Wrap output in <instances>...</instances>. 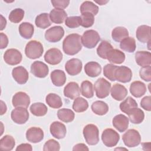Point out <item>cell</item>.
<instances>
[{
  "label": "cell",
  "instance_id": "6da1fadb",
  "mask_svg": "<svg viewBox=\"0 0 151 151\" xmlns=\"http://www.w3.org/2000/svg\"><path fill=\"white\" fill-rule=\"evenodd\" d=\"M82 48L81 36L77 34H71L67 35L63 42V50L65 54L74 55Z\"/></svg>",
  "mask_w": 151,
  "mask_h": 151
},
{
  "label": "cell",
  "instance_id": "7a4b0ae2",
  "mask_svg": "<svg viewBox=\"0 0 151 151\" xmlns=\"http://www.w3.org/2000/svg\"><path fill=\"white\" fill-rule=\"evenodd\" d=\"M44 48L42 44L36 40L29 41L25 48V54L30 59L40 58L43 53Z\"/></svg>",
  "mask_w": 151,
  "mask_h": 151
},
{
  "label": "cell",
  "instance_id": "3957f363",
  "mask_svg": "<svg viewBox=\"0 0 151 151\" xmlns=\"http://www.w3.org/2000/svg\"><path fill=\"white\" fill-rule=\"evenodd\" d=\"M86 143L89 145H95L99 142V131L98 127L93 124L86 125L83 131Z\"/></svg>",
  "mask_w": 151,
  "mask_h": 151
},
{
  "label": "cell",
  "instance_id": "277c9868",
  "mask_svg": "<svg viewBox=\"0 0 151 151\" xmlns=\"http://www.w3.org/2000/svg\"><path fill=\"white\" fill-rule=\"evenodd\" d=\"M100 40L99 33L93 29L86 31L81 37V44L87 48H94Z\"/></svg>",
  "mask_w": 151,
  "mask_h": 151
},
{
  "label": "cell",
  "instance_id": "5b68a950",
  "mask_svg": "<svg viewBox=\"0 0 151 151\" xmlns=\"http://www.w3.org/2000/svg\"><path fill=\"white\" fill-rule=\"evenodd\" d=\"M94 88L96 96L99 99H104L109 95L111 84L104 78H100L95 82Z\"/></svg>",
  "mask_w": 151,
  "mask_h": 151
},
{
  "label": "cell",
  "instance_id": "8992f818",
  "mask_svg": "<svg viewBox=\"0 0 151 151\" xmlns=\"http://www.w3.org/2000/svg\"><path fill=\"white\" fill-rule=\"evenodd\" d=\"M124 145L129 147L138 146L141 142V137L139 132L135 129H129L122 137Z\"/></svg>",
  "mask_w": 151,
  "mask_h": 151
},
{
  "label": "cell",
  "instance_id": "52a82bcc",
  "mask_svg": "<svg viewBox=\"0 0 151 151\" xmlns=\"http://www.w3.org/2000/svg\"><path fill=\"white\" fill-rule=\"evenodd\" d=\"M101 140L106 146L112 147L118 143L120 140V136L116 131L109 128L103 132Z\"/></svg>",
  "mask_w": 151,
  "mask_h": 151
},
{
  "label": "cell",
  "instance_id": "ba28073f",
  "mask_svg": "<svg viewBox=\"0 0 151 151\" xmlns=\"http://www.w3.org/2000/svg\"><path fill=\"white\" fill-rule=\"evenodd\" d=\"M64 35V30L61 26L52 27L45 31V38L50 42H57L61 40Z\"/></svg>",
  "mask_w": 151,
  "mask_h": 151
},
{
  "label": "cell",
  "instance_id": "9c48e42d",
  "mask_svg": "<svg viewBox=\"0 0 151 151\" xmlns=\"http://www.w3.org/2000/svg\"><path fill=\"white\" fill-rule=\"evenodd\" d=\"M11 117L12 121L19 124H24L29 119V113L27 108L24 107H15L11 114Z\"/></svg>",
  "mask_w": 151,
  "mask_h": 151
},
{
  "label": "cell",
  "instance_id": "30bf717a",
  "mask_svg": "<svg viewBox=\"0 0 151 151\" xmlns=\"http://www.w3.org/2000/svg\"><path fill=\"white\" fill-rule=\"evenodd\" d=\"M22 54L19 51L15 48L7 50L4 54L5 62L11 65L18 64L22 60Z\"/></svg>",
  "mask_w": 151,
  "mask_h": 151
},
{
  "label": "cell",
  "instance_id": "8fae6325",
  "mask_svg": "<svg viewBox=\"0 0 151 151\" xmlns=\"http://www.w3.org/2000/svg\"><path fill=\"white\" fill-rule=\"evenodd\" d=\"M31 72L36 77L44 78L48 74L49 68L44 63L36 61L31 65Z\"/></svg>",
  "mask_w": 151,
  "mask_h": 151
},
{
  "label": "cell",
  "instance_id": "7c38bea8",
  "mask_svg": "<svg viewBox=\"0 0 151 151\" xmlns=\"http://www.w3.org/2000/svg\"><path fill=\"white\" fill-rule=\"evenodd\" d=\"M63 57V54L59 49L53 48L47 51L44 55V60L49 64L57 65L61 61Z\"/></svg>",
  "mask_w": 151,
  "mask_h": 151
},
{
  "label": "cell",
  "instance_id": "4fadbf2b",
  "mask_svg": "<svg viewBox=\"0 0 151 151\" xmlns=\"http://www.w3.org/2000/svg\"><path fill=\"white\" fill-rule=\"evenodd\" d=\"M116 80L121 83H128L132 78V71L126 66L118 67L114 73Z\"/></svg>",
  "mask_w": 151,
  "mask_h": 151
},
{
  "label": "cell",
  "instance_id": "5bb4252c",
  "mask_svg": "<svg viewBox=\"0 0 151 151\" xmlns=\"http://www.w3.org/2000/svg\"><path fill=\"white\" fill-rule=\"evenodd\" d=\"M12 103L15 107L27 108L30 104V98L26 93L19 91L14 95Z\"/></svg>",
  "mask_w": 151,
  "mask_h": 151
},
{
  "label": "cell",
  "instance_id": "9a60e30c",
  "mask_svg": "<svg viewBox=\"0 0 151 151\" xmlns=\"http://www.w3.org/2000/svg\"><path fill=\"white\" fill-rule=\"evenodd\" d=\"M83 64L78 58H71L67 61L65 65V69L67 73L70 76L78 74L82 70Z\"/></svg>",
  "mask_w": 151,
  "mask_h": 151
},
{
  "label": "cell",
  "instance_id": "2e32d148",
  "mask_svg": "<svg viewBox=\"0 0 151 151\" xmlns=\"http://www.w3.org/2000/svg\"><path fill=\"white\" fill-rule=\"evenodd\" d=\"M12 76L14 80L19 84H25L29 78L28 71L22 66H18L13 68Z\"/></svg>",
  "mask_w": 151,
  "mask_h": 151
},
{
  "label": "cell",
  "instance_id": "e0dca14e",
  "mask_svg": "<svg viewBox=\"0 0 151 151\" xmlns=\"http://www.w3.org/2000/svg\"><path fill=\"white\" fill-rule=\"evenodd\" d=\"M26 138L28 142L31 143L40 142L44 139V132L40 127H30L27 130Z\"/></svg>",
  "mask_w": 151,
  "mask_h": 151
},
{
  "label": "cell",
  "instance_id": "ac0fdd59",
  "mask_svg": "<svg viewBox=\"0 0 151 151\" xmlns=\"http://www.w3.org/2000/svg\"><path fill=\"white\" fill-rule=\"evenodd\" d=\"M50 133L52 136L58 139H63L67 133V129L65 125L58 121L52 122L50 127Z\"/></svg>",
  "mask_w": 151,
  "mask_h": 151
},
{
  "label": "cell",
  "instance_id": "d6986e66",
  "mask_svg": "<svg viewBox=\"0 0 151 151\" xmlns=\"http://www.w3.org/2000/svg\"><path fill=\"white\" fill-rule=\"evenodd\" d=\"M113 126L119 132H124L129 126V118L125 115L120 114L114 117L112 120Z\"/></svg>",
  "mask_w": 151,
  "mask_h": 151
},
{
  "label": "cell",
  "instance_id": "ffe728a7",
  "mask_svg": "<svg viewBox=\"0 0 151 151\" xmlns=\"http://www.w3.org/2000/svg\"><path fill=\"white\" fill-rule=\"evenodd\" d=\"M64 94L66 97L74 100L80 94V90L78 84L76 82L68 83L64 88Z\"/></svg>",
  "mask_w": 151,
  "mask_h": 151
},
{
  "label": "cell",
  "instance_id": "44dd1931",
  "mask_svg": "<svg viewBox=\"0 0 151 151\" xmlns=\"http://www.w3.org/2000/svg\"><path fill=\"white\" fill-rule=\"evenodd\" d=\"M137 39L142 43L150 42V27L146 25L139 26L136 30Z\"/></svg>",
  "mask_w": 151,
  "mask_h": 151
},
{
  "label": "cell",
  "instance_id": "7402d4cb",
  "mask_svg": "<svg viewBox=\"0 0 151 151\" xmlns=\"http://www.w3.org/2000/svg\"><path fill=\"white\" fill-rule=\"evenodd\" d=\"M111 97L117 101H121L124 99L127 94V88L120 84H114L110 90Z\"/></svg>",
  "mask_w": 151,
  "mask_h": 151
},
{
  "label": "cell",
  "instance_id": "603a6c76",
  "mask_svg": "<svg viewBox=\"0 0 151 151\" xmlns=\"http://www.w3.org/2000/svg\"><path fill=\"white\" fill-rule=\"evenodd\" d=\"M146 86L142 81H133L130 86V92L133 96L139 98L143 96L146 92Z\"/></svg>",
  "mask_w": 151,
  "mask_h": 151
},
{
  "label": "cell",
  "instance_id": "cb8c5ba5",
  "mask_svg": "<svg viewBox=\"0 0 151 151\" xmlns=\"http://www.w3.org/2000/svg\"><path fill=\"white\" fill-rule=\"evenodd\" d=\"M135 60L136 63L142 67L150 65L151 54L149 51H137L135 54Z\"/></svg>",
  "mask_w": 151,
  "mask_h": 151
},
{
  "label": "cell",
  "instance_id": "d4e9b609",
  "mask_svg": "<svg viewBox=\"0 0 151 151\" xmlns=\"http://www.w3.org/2000/svg\"><path fill=\"white\" fill-rule=\"evenodd\" d=\"M85 73L90 77H96L101 72V67L97 62L90 61L84 66Z\"/></svg>",
  "mask_w": 151,
  "mask_h": 151
},
{
  "label": "cell",
  "instance_id": "484cf974",
  "mask_svg": "<svg viewBox=\"0 0 151 151\" xmlns=\"http://www.w3.org/2000/svg\"><path fill=\"white\" fill-rule=\"evenodd\" d=\"M107 60L111 63L120 64L124 61L125 54L123 52L117 49L113 48L108 53L107 55Z\"/></svg>",
  "mask_w": 151,
  "mask_h": 151
},
{
  "label": "cell",
  "instance_id": "4316f807",
  "mask_svg": "<svg viewBox=\"0 0 151 151\" xmlns=\"http://www.w3.org/2000/svg\"><path fill=\"white\" fill-rule=\"evenodd\" d=\"M50 78L52 84L57 87L63 86L66 81V76L65 73L60 70L52 71L50 75Z\"/></svg>",
  "mask_w": 151,
  "mask_h": 151
},
{
  "label": "cell",
  "instance_id": "83f0119b",
  "mask_svg": "<svg viewBox=\"0 0 151 151\" xmlns=\"http://www.w3.org/2000/svg\"><path fill=\"white\" fill-rule=\"evenodd\" d=\"M49 17L51 21L55 24H62L67 18V14L64 9H53L50 11Z\"/></svg>",
  "mask_w": 151,
  "mask_h": 151
},
{
  "label": "cell",
  "instance_id": "f1b7e54d",
  "mask_svg": "<svg viewBox=\"0 0 151 151\" xmlns=\"http://www.w3.org/2000/svg\"><path fill=\"white\" fill-rule=\"evenodd\" d=\"M130 122L133 124L141 123L145 118L144 112L139 108L135 107L130 110L127 114Z\"/></svg>",
  "mask_w": 151,
  "mask_h": 151
},
{
  "label": "cell",
  "instance_id": "f546056e",
  "mask_svg": "<svg viewBox=\"0 0 151 151\" xmlns=\"http://www.w3.org/2000/svg\"><path fill=\"white\" fill-rule=\"evenodd\" d=\"M19 33L22 37L25 39L31 38L34 32V28L33 25L29 22H22L19 26Z\"/></svg>",
  "mask_w": 151,
  "mask_h": 151
},
{
  "label": "cell",
  "instance_id": "4dcf8cb0",
  "mask_svg": "<svg viewBox=\"0 0 151 151\" xmlns=\"http://www.w3.org/2000/svg\"><path fill=\"white\" fill-rule=\"evenodd\" d=\"M91 108L93 112L99 116L104 115L109 111V106L107 104L100 100L93 102L91 104Z\"/></svg>",
  "mask_w": 151,
  "mask_h": 151
},
{
  "label": "cell",
  "instance_id": "1f68e13d",
  "mask_svg": "<svg viewBox=\"0 0 151 151\" xmlns=\"http://www.w3.org/2000/svg\"><path fill=\"white\" fill-rule=\"evenodd\" d=\"M129 37L127 29L123 27H117L111 32V37L116 42H121L123 39Z\"/></svg>",
  "mask_w": 151,
  "mask_h": 151
},
{
  "label": "cell",
  "instance_id": "d6a6232c",
  "mask_svg": "<svg viewBox=\"0 0 151 151\" xmlns=\"http://www.w3.org/2000/svg\"><path fill=\"white\" fill-rule=\"evenodd\" d=\"M45 101L50 107L53 109H59L63 106L61 97L55 93L47 94L45 98Z\"/></svg>",
  "mask_w": 151,
  "mask_h": 151
},
{
  "label": "cell",
  "instance_id": "836d02e7",
  "mask_svg": "<svg viewBox=\"0 0 151 151\" xmlns=\"http://www.w3.org/2000/svg\"><path fill=\"white\" fill-rule=\"evenodd\" d=\"M15 145L14 137L10 135H5L0 140V149L4 151H10Z\"/></svg>",
  "mask_w": 151,
  "mask_h": 151
},
{
  "label": "cell",
  "instance_id": "e575fe53",
  "mask_svg": "<svg viewBox=\"0 0 151 151\" xmlns=\"http://www.w3.org/2000/svg\"><path fill=\"white\" fill-rule=\"evenodd\" d=\"M35 24L40 28L45 29L49 27L51 24L49 14L47 13H42L37 15L35 20Z\"/></svg>",
  "mask_w": 151,
  "mask_h": 151
},
{
  "label": "cell",
  "instance_id": "d590c367",
  "mask_svg": "<svg viewBox=\"0 0 151 151\" xmlns=\"http://www.w3.org/2000/svg\"><path fill=\"white\" fill-rule=\"evenodd\" d=\"M120 47L123 51L128 52H133L136 47V41L133 37H128L120 42Z\"/></svg>",
  "mask_w": 151,
  "mask_h": 151
},
{
  "label": "cell",
  "instance_id": "8d00e7d4",
  "mask_svg": "<svg viewBox=\"0 0 151 151\" xmlns=\"http://www.w3.org/2000/svg\"><path fill=\"white\" fill-rule=\"evenodd\" d=\"M58 118L63 122L69 123L72 122L74 119V113L68 109H61L57 111Z\"/></svg>",
  "mask_w": 151,
  "mask_h": 151
},
{
  "label": "cell",
  "instance_id": "74e56055",
  "mask_svg": "<svg viewBox=\"0 0 151 151\" xmlns=\"http://www.w3.org/2000/svg\"><path fill=\"white\" fill-rule=\"evenodd\" d=\"M31 113L35 116H43L46 114L48 111L47 107L42 103H33L29 108Z\"/></svg>",
  "mask_w": 151,
  "mask_h": 151
},
{
  "label": "cell",
  "instance_id": "f35d334b",
  "mask_svg": "<svg viewBox=\"0 0 151 151\" xmlns=\"http://www.w3.org/2000/svg\"><path fill=\"white\" fill-rule=\"evenodd\" d=\"M113 48L111 44L107 41H102L97 48V55L103 59H107V55L109 51Z\"/></svg>",
  "mask_w": 151,
  "mask_h": 151
},
{
  "label": "cell",
  "instance_id": "ab89813d",
  "mask_svg": "<svg viewBox=\"0 0 151 151\" xmlns=\"http://www.w3.org/2000/svg\"><path fill=\"white\" fill-rule=\"evenodd\" d=\"M135 107H137V104L135 100L130 96L127 97L120 104L121 111L126 114H127L130 110Z\"/></svg>",
  "mask_w": 151,
  "mask_h": 151
},
{
  "label": "cell",
  "instance_id": "60d3db41",
  "mask_svg": "<svg viewBox=\"0 0 151 151\" xmlns=\"http://www.w3.org/2000/svg\"><path fill=\"white\" fill-rule=\"evenodd\" d=\"M88 102L84 98L78 97L74 99L73 104V109L76 112H84L88 109Z\"/></svg>",
  "mask_w": 151,
  "mask_h": 151
},
{
  "label": "cell",
  "instance_id": "b9f144b4",
  "mask_svg": "<svg viewBox=\"0 0 151 151\" xmlns=\"http://www.w3.org/2000/svg\"><path fill=\"white\" fill-rule=\"evenodd\" d=\"M80 12L81 14L89 12L94 15L97 14L99 12V7L91 1H84L80 6Z\"/></svg>",
  "mask_w": 151,
  "mask_h": 151
},
{
  "label": "cell",
  "instance_id": "7bdbcfd3",
  "mask_svg": "<svg viewBox=\"0 0 151 151\" xmlns=\"http://www.w3.org/2000/svg\"><path fill=\"white\" fill-rule=\"evenodd\" d=\"M81 93L86 98L90 99L93 97L94 96L93 84L88 80L83 81L81 84Z\"/></svg>",
  "mask_w": 151,
  "mask_h": 151
},
{
  "label": "cell",
  "instance_id": "ee69618b",
  "mask_svg": "<svg viewBox=\"0 0 151 151\" xmlns=\"http://www.w3.org/2000/svg\"><path fill=\"white\" fill-rule=\"evenodd\" d=\"M24 17V11L21 8H15L9 14L8 18L9 21L14 23H19Z\"/></svg>",
  "mask_w": 151,
  "mask_h": 151
},
{
  "label": "cell",
  "instance_id": "f6af8a7d",
  "mask_svg": "<svg viewBox=\"0 0 151 151\" xmlns=\"http://www.w3.org/2000/svg\"><path fill=\"white\" fill-rule=\"evenodd\" d=\"M118 66L113 64H107L103 68V74L109 80L114 81H116L114 73Z\"/></svg>",
  "mask_w": 151,
  "mask_h": 151
},
{
  "label": "cell",
  "instance_id": "bcb514c9",
  "mask_svg": "<svg viewBox=\"0 0 151 151\" xmlns=\"http://www.w3.org/2000/svg\"><path fill=\"white\" fill-rule=\"evenodd\" d=\"M94 15L89 12H85L81 14V26L84 28H89L91 27L94 22Z\"/></svg>",
  "mask_w": 151,
  "mask_h": 151
},
{
  "label": "cell",
  "instance_id": "7dc6e473",
  "mask_svg": "<svg viewBox=\"0 0 151 151\" xmlns=\"http://www.w3.org/2000/svg\"><path fill=\"white\" fill-rule=\"evenodd\" d=\"M65 25L70 28H75L81 25V18L78 16L67 17L65 20Z\"/></svg>",
  "mask_w": 151,
  "mask_h": 151
},
{
  "label": "cell",
  "instance_id": "c3c4849f",
  "mask_svg": "<svg viewBox=\"0 0 151 151\" xmlns=\"http://www.w3.org/2000/svg\"><path fill=\"white\" fill-rule=\"evenodd\" d=\"M60 149V145L59 143L54 139H50L47 140L44 145V151H58Z\"/></svg>",
  "mask_w": 151,
  "mask_h": 151
},
{
  "label": "cell",
  "instance_id": "681fc988",
  "mask_svg": "<svg viewBox=\"0 0 151 151\" xmlns=\"http://www.w3.org/2000/svg\"><path fill=\"white\" fill-rule=\"evenodd\" d=\"M140 78L145 81H151V67L150 65L143 67L139 71Z\"/></svg>",
  "mask_w": 151,
  "mask_h": 151
},
{
  "label": "cell",
  "instance_id": "f907efd6",
  "mask_svg": "<svg viewBox=\"0 0 151 151\" xmlns=\"http://www.w3.org/2000/svg\"><path fill=\"white\" fill-rule=\"evenodd\" d=\"M52 6L55 9H63L68 6L70 4V1L67 0H52L51 1Z\"/></svg>",
  "mask_w": 151,
  "mask_h": 151
},
{
  "label": "cell",
  "instance_id": "816d5d0a",
  "mask_svg": "<svg viewBox=\"0 0 151 151\" xmlns=\"http://www.w3.org/2000/svg\"><path fill=\"white\" fill-rule=\"evenodd\" d=\"M141 107L146 111L151 110V97L150 96L144 97L140 101Z\"/></svg>",
  "mask_w": 151,
  "mask_h": 151
},
{
  "label": "cell",
  "instance_id": "f5cc1de1",
  "mask_svg": "<svg viewBox=\"0 0 151 151\" xmlns=\"http://www.w3.org/2000/svg\"><path fill=\"white\" fill-rule=\"evenodd\" d=\"M0 37H1L0 48L1 49H4L6 48L8 44V37L3 32H1Z\"/></svg>",
  "mask_w": 151,
  "mask_h": 151
},
{
  "label": "cell",
  "instance_id": "db71d44e",
  "mask_svg": "<svg viewBox=\"0 0 151 151\" xmlns=\"http://www.w3.org/2000/svg\"><path fill=\"white\" fill-rule=\"evenodd\" d=\"M17 151L18 150H27V151H31L32 150V146L28 143H22L18 145L16 149Z\"/></svg>",
  "mask_w": 151,
  "mask_h": 151
},
{
  "label": "cell",
  "instance_id": "11a10c76",
  "mask_svg": "<svg viewBox=\"0 0 151 151\" xmlns=\"http://www.w3.org/2000/svg\"><path fill=\"white\" fill-rule=\"evenodd\" d=\"M88 147L84 143H78L73 148V150H88Z\"/></svg>",
  "mask_w": 151,
  "mask_h": 151
},
{
  "label": "cell",
  "instance_id": "9f6ffc18",
  "mask_svg": "<svg viewBox=\"0 0 151 151\" xmlns=\"http://www.w3.org/2000/svg\"><path fill=\"white\" fill-rule=\"evenodd\" d=\"M1 115H2V114H4V113H6V110H7L6 106L5 103L2 100H1Z\"/></svg>",
  "mask_w": 151,
  "mask_h": 151
},
{
  "label": "cell",
  "instance_id": "6f0895ef",
  "mask_svg": "<svg viewBox=\"0 0 151 151\" xmlns=\"http://www.w3.org/2000/svg\"><path fill=\"white\" fill-rule=\"evenodd\" d=\"M1 30L2 31L5 28L6 25V21L2 15H1Z\"/></svg>",
  "mask_w": 151,
  "mask_h": 151
},
{
  "label": "cell",
  "instance_id": "680465c9",
  "mask_svg": "<svg viewBox=\"0 0 151 151\" xmlns=\"http://www.w3.org/2000/svg\"><path fill=\"white\" fill-rule=\"evenodd\" d=\"M96 3H97L98 4H99L100 5H104L106 4V3H107L109 1H95Z\"/></svg>",
  "mask_w": 151,
  "mask_h": 151
},
{
  "label": "cell",
  "instance_id": "91938a15",
  "mask_svg": "<svg viewBox=\"0 0 151 151\" xmlns=\"http://www.w3.org/2000/svg\"><path fill=\"white\" fill-rule=\"evenodd\" d=\"M119 149H125V150H126V149H125V148H117V149H115V150H119Z\"/></svg>",
  "mask_w": 151,
  "mask_h": 151
}]
</instances>
